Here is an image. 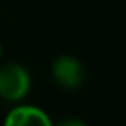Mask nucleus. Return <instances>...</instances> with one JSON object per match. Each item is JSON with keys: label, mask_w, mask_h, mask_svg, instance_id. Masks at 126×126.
<instances>
[{"label": "nucleus", "mask_w": 126, "mask_h": 126, "mask_svg": "<svg viewBox=\"0 0 126 126\" xmlns=\"http://www.w3.org/2000/svg\"><path fill=\"white\" fill-rule=\"evenodd\" d=\"M59 125H62V126H85L86 123L83 120H77V119H65V120L59 122Z\"/></svg>", "instance_id": "20e7f679"}, {"label": "nucleus", "mask_w": 126, "mask_h": 126, "mask_svg": "<svg viewBox=\"0 0 126 126\" xmlns=\"http://www.w3.org/2000/svg\"><path fill=\"white\" fill-rule=\"evenodd\" d=\"M2 55H3V47H2V43H0V59H2Z\"/></svg>", "instance_id": "39448f33"}, {"label": "nucleus", "mask_w": 126, "mask_h": 126, "mask_svg": "<svg viewBox=\"0 0 126 126\" xmlns=\"http://www.w3.org/2000/svg\"><path fill=\"white\" fill-rule=\"evenodd\" d=\"M3 123L6 126H50L52 119L42 107L18 104L6 113Z\"/></svg>", "instance_id": "7ed1b4c3"}, {"label": "nucleus", "mask_w": 126, "mask_h": 126, "mask_svg": "<svg viewBox=\"0 0 126 126\" xmlns=\"http://www.w3.org/2000/svg\"><path fill=\"white\" fill-rule=\"evenodd\" d=\"M52 77L64 89H77L85 82V67L83 64L71 55H61L52 64Z\"/></svg>", "instance_id": "f03ea898"}, {"label": "nucleus", "mask_w": 126, "mask_h": 126, "mask_svg": "<svg viewBox=\"0 0 126 126\" xmlns=\"http://www.w3.org/2000/svg\"><path fill=\"white\" fill-rule=\"evenodd\" d=\"M31 89V76L25 65L8 62L0 67V98L8 102L22 101Z\"/></svg>", "instance_id": "f257e3e1"}]
</instances>
